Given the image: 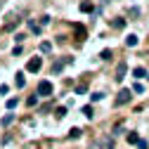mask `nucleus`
Instances as JSON below:
<instances>
[{
  "mask_svg": "<svg viewBox=\"0 0 149 149\" xmlns=\"http://www.w3.org/2000/svg\"><path fill=\"white\" fill-rule=\"evenodd\" d=\"M40 66H43V57H31V59L26 62V71H29V73H38Z\"/></svg>",
  "mask_w": 149,
  "mask_h": 149,
  "instance_id": "f257e3e1",
  "label": "nucleus"
},
{
  "mask_svg": "<svg viewBox=\"0 0 149 149\" xmlns=\"http://www.w3.org/2000/svg\"><path fill=\"white\" fill-rule=\"evenodd\" d=\"M52 92H54V88H52L50 81H40L38 83V95L40 97H52Z\"/></svg>",
  "mask_w": 149,
  "mask_h": 149,
  "instance_id": "f03ea898",
  "label": "nucleus"
},
{
  "mask_svg": "<svg viewBox=\"0 0 149 149\" xmlns=\"http://www.w3.org/2000/svg\"><path fill=\"white\" fill-rule=\"evenodd\" d=\"M130 100H133V90H121V92H118V97H116V107L128 104Z\"/></svg>",
  "mask_w": 149,
  "mask_h": 149,
  "instance_id": "7ed1b4c3",
  "label": "nucleus"
},
{
  "mask_svg": "<svg viewBox=\"0 0 149 149\" xmlns=\"http://www.w3.org/2000/svg\"><path fill=\"white\" fill-rule=\"evenodd\" d=\"M133 76L140 81V78H149V73H147V69H144V66H135V69H133Z\"/></svg>",
  "mask_w": 149,
  "mask_h": 149,
  "instance_id": "20e7f679",
  "label": "nucleus"
},
{
  "mask_svg": "<svg viewBox=\"0 0 149 149\" xmlns=\"http://www.w3.org/2000/svg\"><path fill=\"white\" fill-rule=\"evenodd\" d=\"M125 73H128V64L125 62H121L118 64V69H116V78L121 81V78H125Z\"/></svg>",
  "mask_w": 149,
  "mask_h": 149,
  "instance_id": "39448f33",
  "label": "nucleus"
},
{
  "mask_svg": "<svg viewBox=\"0 0 149 149\" xmlns=\"http://www.w3.org/2000/svg\"><path fill=\"white\" fill-rule=\"evenodd\" d=\"M100 149H114V140L111 137H102L100 140Z\"/></svg>",
  "mask_w": 149,
  "mask_h": 149,
  "instance_id": "423d86ee",
  "label": "nucleus"
},
{
  "mask_svg": "<svg viewBox=\"0 0 149 149\" xmlns=\"http://www.w3.org/2000/svg\"><path fill=\"white\" fill-rule=\"evenodd\" d=\"M137 43H140V40H137V36H135V33H130L128 38H125V45H128V47H135Z\"/></svg>",
  "mask_w": 149,
  "mask_h": 149,
  "instance_id": "0eeeda50",
  "label": "nucleus"
},
{
  "mask_svg": "<svg viewBox=\"0 0 149 149\" xmlns=\"http://www.w3.org/2000/svg\"><path fill=\"white\" fill-rule=\"evenodd\" d=\"M0 123H3L5 128H7V125H12V123H14V114H5L3 118H0Z\"/></svg>",
  "mask_w": 149,
  "mask_h": 149,
  "instance_id": "6e6552de",
  "label": "nucleus"
},
{
  "mask_svg": "<svg viewBox=\"0 0 149 149\" xmlns=\"http://www.w3.org/2000/svg\"><path fill=\"white\" fill-rule=\"evenodd\" d=\"M24 83H26V78H24V73L19 71V73H17V78H14V85L17 88H24Z\"/></svg>",
  "mask_w": 149,
  "mask_h": 149,
  "instance_id": "1a4fd4ad",
  "label": "nucleus"
},
{
  "mask_svg": "<svg viewBox=\"0 0 149 149\" xmlns=\"http://www.w3.org/2000/svg\"><path fill=\"white\" fill-rule=\"evenodd\" d=\"M69 137H71V140H78V137H81V128H71V130H69Z\"/></svg>",
  "mask_w": 149,
  "mask_h": 149,
  "instance_id": "9d476101",
  "label": "nucleus"
},
{
  "mask_svg": "<svg viewBox=\"0 0 149 149\" xmlns=\"http://www.w3.org/2000/svg\"><path fill=\"white\" fill-rule=\"evenodd\" d=\"M100 59L109 62V59H111V50H102V52H100Z\"/></svg>",
  "mask_w": 149,
  "mask_h": 149,
  "instance_id": "9b49d317",
  "label": "nucleus"
},
{
  "mask_svg": "<svg viewBox=\"0 0 149 149\" xmlns=\"http://www.w3.org/2000/svg\"><path fill=\"white\" fill-rule=\"evenodd\" d=\"M83 114H85V118H92V116H95V114H92V104L83 107Z\"/></svg>",
  "mask_w": 149,
  "mask_h": 149,
  "instance_id": "f8f14e48",
  "label": "nucleus"
},
{
  "mask_svg": "<svg viewBox=\"0 0 149 149\" xmlns=\"http://www.w3.org/2000/svg\"><path fill=\"white\" fill-rule=\"evenodd\" d=\"M128 142H130V144H137V142H140L137 133H128Z\"/></svg>",
  "mask_w": 149,
  "mask_h": 149,
  "instance_id": "ddd939ff",
  "label": "nucleus"
},
{
  "mask_svg": "<svg viewBox=\"0 0 149 149\" xmlns=\"http://www.w3.org/2000/svg\"><path fill=\"white\" fill-rule=\"evenodd\" d=\"M111 26H116V29H123V26H125V19H123V17H121V19H114V22H111Z\"/></svg>",
  "mask_w": 149,
  "mask_h": 149,
  "instance_id": "4468645a",
  "label": "nucleus"
},
{
  "mask_svg": "<svg viewBox=\"0 0 149 149\" xmlns=\"http://www.w3.org/2000/svg\"><path fill=\"white\" fill-rule=\"evenodd\" d=\"M133 92H137V95H142V92H144V85H142V83L137 81V83L133 85Z\"/></svg>",
  "mask_w": 149,
  "mask_h": 149,
  "instance_id": "2eb2a0df",
  "label": "nucleus"
},
{
  "mask_svg": "<svg viewBox=\"0 0 149 149\" xmlns=\"http://www.w3.org/2000/svg\"><path fill=\"white\" fill-rule=\"evenodd\" d=\"M50 50H52V43H47V40H45V43H40V52H45V54H47Z\"/></svg>",
  "mask_w": 149,
  "mask_h": 149,
  "instance_id": "dca6fc26",
  "label": "nucleus"
},
{
  "mask_svg": "<svg viewBox=\"0 0 149 149\" xmlns=\"http://www.w3.org/2000/svg\"><path fill=\"white\" fill-rule=\"evenodd\" d=\"M81 12H92V3H81Z\"/></svg>",
  "mask_w": 149,
  "mask_h": 149,
  "instance_id": "f3484780",
  "label": "nucleus"
},
{
  "mask_svg": "<svg viewBox=\"0 0 149 149\" xmlns=\"http://www.w3.org/2000/svg\"><path fill=\"white\" fill-rule=\"evenodd\" d=\"M85 92H88V85H85V83L76 88V95H85Z\"/></svg>",
  "mask_w": 149,
  "mask_h": 149,
  "instance_id": "a211bd4d",
  "label": "nucleus"
},
{
  "mask_svg": "<svg viewBox=\"0 0 149 149\" xmlns=\"http://www.w3.org/2000/svg\"><path fill=\"white\" fill-rule=\"evenodd\" d=\"M54 111H57V116H59V118H62V116H66V107H57Z\"/></svg>",
  "mask_w": 149,
  "mask_h": 149,
  "instance_id": "6ab92c4d",
  "label": "nucleus"
},
{
  "mask_svg": "<svg viewBox=\"0 0 149 149\" xmlns=\"http://www.w3.org/2000/svg\"><path fill=\"white\" fill-rule=\"evenodd\" d=\"M121 133H125V130H123L121 123H116V125H114V135H121Z\"/></svg>",
  "mask_w": 149,
  "mask_h": 149,
  "instance_id": "aec40b11",
  "label": "nucleus"
},
{
  "mask_svg": "<svg viewBox=\"0 0 149 149\" xmlns=\"http://www.w3.org/2000/svg\"><path fill=\"white\" fill-rule=\"evenodd\" d=\"M26 104H29V107H36V104H38V97H36V95H33V97H29V100H26Z\"/></svg>",
  "mask_w": 149,
  "mask_h": 149,
  "instance_id": "412c9836",
  "label": "nucleus"
},
{
  "mask_svg": "<svg viewBox=\"0 0 149 149\" xmlns=\"http://www.w3.org/2000/svg\"><path fill=\"white\" fill-rule=\"evenodd\" d=\"M102 97H104V95H102V92H92V97H90V100H92V102H100Z\"/></svg>",
  "mask_w": 149,
  "mask_h": 149,
  "instance_id": "4be33fe9",
  "label": "nucleus"
},
{
  "mask_svg": "<svg viewBox=\"0 0 149 149\" xmlns=\"http://www.w3.org/2000/svg\"><path fill=\"white\" fill-rule=\"evenodd\" d=\"M17 107V97H12V100H7V109H14Z\"/></svg>",
  "mask_w": 149,
  "mask_h": 149,
  "instance_id": "5701e85b",
  "label": "nucleus"
},
{
  "mask_svg": "<svg viewBox=\"0 0 149 149\" xmlns=\"http://www.w3.org/2000/svg\"><path fill=\"white\" fill-rule=\"evenodd\" d=\"M62 66H64V64H62V62H57V64L52 66V71H54V73H59V71H62Z\"/></svg>",
  "mask_w": 149,
  "mask_h": 149,
  "instance_id": "b1692460",
  "label": "nucleus"
},
{
  "mask_svg": "<svg viewBox=\"0 0 149 149\" xmlns=\"http://www.w3.org/2000/svg\"><path fill=\"white\" fill-rule=\"evenodd\" d=\"M5 29H7V31H14V29H17V22H10V24H5Z\"/></svg>",
  "mask_w": 149,
  "mask_h": 149,
  "instance_id": "393cba45",
  "label": "nucleus"
},
{
  "mask_svg": "<svg viewBox=\"0 0 149 149\" xmlns=\"http://www.w3.org/2000/svg\"><path fill=\"white\" fill-rule=\"evenodd\" d=\"M137 149H149V144H147L144 140H140V142H137Z\"/></svg>",
  "mask_w": 149,
  "mask_h": 149,
  "instance_id": "a878e982",
  "label": "nucleus"
}]
</instances>
